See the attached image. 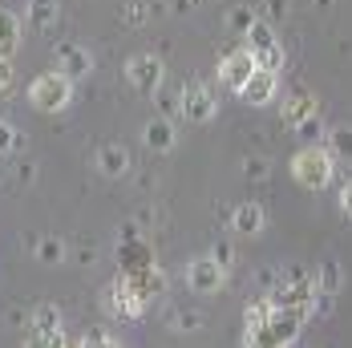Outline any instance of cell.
I'll list each match as a JSON object with an SVG mask.
<instances>
[{"label": "cell", "mask_w": 352, "mask_h": 348, "mask_svg": "<svg viewBox=\"0 0 352 348\" xmlns=\"http://www.w3.org/2000/svg\"><path fill=\"white\" fill-rule=\"evenodd\" d=\"M65 255H69V243H65L61 235H36L33 259L41 263V268H61V263H65Z\"/></svg>", "instance_id": "cell-19"}, {"label": "cell", "mask_w": 352, "mask_h": 348, "mask_svg": "<svg viewBox=\"0 0 352 348\" xmlns=\"http://www.w3.org/2000/svg\"><path fill=\"white\" fill-rule=\"evenodd\" d=\"M320 146L328 150V158H332L336 166H349L352 171V126H332Z\"/></svg>", "instance_id": "cell-18"}, {"label": "cell", "mask_w": 352, "mask_h": 348, "mask_svg": "<svg viewBox=\"0 0 352 348\" xmlns=\"http://www.w3.org/2000/svg\"><path fill=\"white\" fill-rule=\"evenodd\" d=\"M243 45H247V53L255 57V65H259V73H276L280 77V69H283V45L276 41V29L267 25V21H259L251 33L243 36Z\"/></svg>", "instance_id": "cell-5"}, {"label": "cell", "mask_w": 352, "mask_h": 348, "mask_svg": "<svg viewBox=\"0 0 352 348\" xmlns=\"http://www.w3.org/2000/svg\"><path fill=\"white\" fill-rule=\"evenodd\" d=\"M21 348H69V340H65V332H53V336H25Z\"/></svg>", "instance_id": "cell-33"}, {"label": "cell", "mask_w": 352, "mask_h": 348, "mask_svg": "<svg viewBox=\"0 0 352 348\" xmlns=\"http://www.w3.org/2000/svg\"><path fill=\"white\" fill-rule=\"evenodd\" d=\"M77 348H122V345H118L113 336H106L102 328H89V332L81 336V345H77Z\"/></svg>", "instance_id": "cell-32"}, {"label": "cell", "mask_w": 352, "mask_h": 348, "mask_svg": "<svg viewBox=\"0 0 352 348\" xmlns=\"http://www.w3.org/2000/svg\"><path fill=\"white\" fill-rule=\"evenodd\" d=\"M263 12H267L272 21H283V17H287V0H263Z\"/></svg>", "instance_id": "cell-34"}, {"label": "cell", "mask_w": 352, "mask_h": 348, "mask_svg": "<svg viewBox=\"0 0 352 348\" xmlns=\"http://www.w3.org/2000/svg\"><path fill=\"white\" fill-rule=\"evenodd\" d=\"M29 25H33L36 33H49L53 25H57V0H29Z\"/></svg>", "instance_id": "cell-23"}, {"label": "cell", "mask_w": 352, "mask_h": 348, "mask_svg": "<svg viewBox=\"0 0 352 348\" xmlns=\"http://www.w3.org/2000/svg\"><path fill=\"white\" fill-rule=\"evenodd\" d=\"M292 178L304 186V191H324L332 178H336V162L328 158V150L320 142H308L292 154Z\"/></svg>", "instance_id": "cell-2"}, {"label": "cell", "mask_w": 352, "mask_h": 348, "mask_svg": "<svg viewBox=\"0 0 352 348\" xmlns=\"http://www.w3.org/2000/svg\"><path fill=\"white\" fill-rule=\"evenodd\" d=\"M227 276H231V272H223L211 255H195V259L186 263V287H190L195 296H214V292H223V287H227Z\"/></svg>", "instance_id": "cell-8"}, {"label": "cell", "mask_w": 352, "mask_h": 348, "mask_svg": "<svg viewBox=\"0 0 352 348\" xmlns=\"http://www.w3.org/2000/svg\"><path fill=\"white\" fill-rule=\"evenodd\" d=\"M276 94H280V77H276V73H255L243 89H239V98H243L247 105H272Z\"/></svg>", "instance_id": "cell-17"}, {"label": "cell", "mask_w": 352, "mask_h": 348, "mask_svg": "<svg viewBox=\"0 0 352 348\" xmlns=\"http://www.w3.org/2000/svg\"><path fill=\"white\" fill-rule=\"evenodd\" d=\"M340 207H344V215L352 219V178L344 182V191H340Z\"/></svg>", "instance_id": "cell-37"}, {"label": "cell", "mask_w": 352, "mask_h": 348, "mask_svg": "<svg viewBox=\"0 0 352 348\" xmlns=\"http://www.w3.org/2000/svg\"><path fill=\"white\" fill-rule=\"evenodd\" d=\"M166 320H170L175 332H203V324H207V316L199 312V308H170Z\"/></svg>", "instance_id": "cell-25"}, {"label": "cell", "mask_w": 352, "mask_h": 348, "mask_svg": "<svg viewBox=\"0 0 352 348\" xmlns=\"http://www.w3.org/2000/svg\"><path fill=\"white\" fill-rule=\"evenodd\" d=\"M263 300L272 304V312H296V316H304V320H312V300H316L312 272L300 268V263L283 268L280 279H276V287H272Z\"/></svg>", "instance_id": "cell-1"}, {"label": "cell", "mask_w": 352, "mask_h": 348, "mask_svg": "<svg viewBox=\"0 0 352 348\" xmlns=\"http://www.w3.org/2000/svg\"><path fill=\"white\" fill-rule=\"evenodd\" d=\"M259 73V65H255V57L247 53V45H235L231 53H223V61H219V81L227 85V89H243L247 81Z\"/></svg>", "instance_id": "cell-10"}, {"label": "cell", "mask_w": 352, "mask_h": 348, "mask_svg": "<svg viewBox=\"0 0 352 348\" xmlns=\"http://www.w3.org/2000/svg\"><path fill=\"white\" fill-rule=\"evenodd\" d=\"M207 255H211L223 272H231V268H235V243H231V239H214V247L207 251Z\"/></svg>", "instance_id": "cell-29"}, {"label": "cell", "mask_w": 352, "mask_h": 348, "mask_svg": "<svg viewBox=\"0 0 352 348\" xmlns=\"http://www.w3.org/2000/svg\"><path fill=\"white\" fill-rule=\"evenodd\" d=\"M304 324H308V320L296 316V312H272L263 328L243 332V348H292L300 340V328H304Z\"/></svg>", "instance_id": "cell-3"}, {"label": "cell", "mask_w": 352, "mask_h": 348, "mask_svg": "<svg viewBox=\"0 0 352 348\" xmlns=\"http://www.w3.org/2000/svg\"><path fill=\"white\" fill-rule=\"evenodd\" d=\"M53 65L61 77H69L73 85L77 81H85L89 73H94V53L85 49V45H77V41H61L57 49H53Z\"/></svg>", "instance_id": "cell-9"}, {"label": "cell", "mask_w": 352, "mask_h": 348, "mask_svg": "<svg viewBox=\"0 0 352 348\" xmlns=\"http://www.w3.org/2000/svg\"><path fill=\"white\" fill-rule=\"evenodd\" d=\"M263 227H267V215H263L259 203H239V207L231 210V231L239 239H259Z\"/></svg>", "instance_id": "cell-14"}, {"label": "cell", "mask_w": 352, "mask_h": 348, "mask_svg": "<svg viewBox=\"0 0 352 348\" xmlns=\"http://www.w3.org/2000/svg\"><path fill=\"white\" fill-rule=\"evenodd\" d=\"M142 142H146V150H154V154H170L175 150V122H166V118H150L146 126H142Z\"/></svg>", "instance_id": "cell-16"}, {"label": "cell", "mask_w": 352, "mask_h": 348, "mask_svg": "<svg viewBox=\"0 0 352 348\" xmlns=\"http://www.w3.org/2000/svg\"><path fill=\"white\" fill-rule=\"evenodd\" d=\"M316 4H320V8H332V0H316Z\"/></svg>", "instance_id": "cell-38"}, {"label": "cell", "mask_w": 352, "mask_h": 348, "mask_svg": "<svg viewBox=\"0 0 352 348\" xmlns=\"http://www.w3.org/2000/svg\"><path fill=\"white\" fill-rule=\"evenodd\" d=\"M150 12H154V4H146V0H130L126 8H122V25H130V29H138L150 21Z\"/></svg>", "instance_id": "cell-28"}, {"label": "cell", "mask_w": 352, "mask_h": 348, "mask_svg": "<svg viewBox=\"0 0 352 348\" xmlns=\"http://www.w3.org/2000/svg\"><path fill=\"white\" fill-rule=\"evenodd\" d=\"M243 171H247L251 182H267V178H272V162L259 158V154H251V158H243Z\"/></svg>", "instance_id": "cell-30"}, {"label": "cell", "mask_w": 352, "mask_h": 348, "mask_svg": "<svg viewBox=\"0 0 352 348\" xmlns=\"http://www.w3.org/2000/svg\"><path fill=\"white\" fill-rule=\"evenodd\" d=\"M296 134H300V138H324V122H320V118H312V122H308V126H300Z\"/></svg>", "instance_id": "cell-35"}, {"label": "cell", "mask_w": 352, "mask_h": 348, "mask_svg": "<svg viewBox=\"0 0 352 348\" xmlns=\"http://www.w3.org/2000/svg\"><path fill=\"white\" fill-rule=\"evenodd\" d=\"M53 332H61V308L45 300L29 312V336H53Z\"/></svg>", "instance_id": "cell-21"}, {"label": "cell", "mask_w": 352, "mask_h": 348, "mask_svg": "<svg viewBox=\"0 0 352 348\" xmlns=\"http://www.w3.org/2000/svg\"><path fill=\"white\" fill-rule=\"evenodd\" d=\"M283 109H280V118H283V126L287 130H300V126H308L312 118H320V98L312 94V89H292L287 98H283Z\"/></svg>", "instance_id": "cell-11"}, {"label": "cell", "mask_w": 352, "mask_h": 348, "mask_svg": "<svg viewBox=\"0 0 352 348\" xmlns=\"http://www.w3.org/2000/svg\"><path fill=\"white\" fill-rule=\"evenodd\" d=\"M12 150H21V134H16V126H12V122H4V118H0V158H4V154H12Z\"/></svg>", "instance_id": "cell-31"}, {"label": "cell", "mask_w": 352, "mask_h": 348, "mask_svg": "<svg viewBox=\"0 0 352 348\" xmlns=\"http://www.w3.org/2000/svg\"><path fill=\"white\" fill-rule=\"evenodd\" d=\"M214 113H219V98H214L211 85L207 81H186L182 85V118L195 122V126H207V122H214Z\"/></svg>", "instance_id": "cell-7"}, {"label": "cell", "mask_w": 352, "mask_h": 348, "mask_svg": "<svg viewBox=\"0 0 352 348\" xmlns=\"http://www.w3.org/2000/svg\"><path fill=\"white\" fill-rule=\"evenodd\" d=\"M73 102V81L61 77L57 69L49 73H36L33 85H29V105L41 109V113H61L65 105Z\"/></svg>", "instance_id": "cell-4"}, {"label": "cell", "mask_w": 352, "mask_h": 348, "mask_svg": "<svg viewBox=\"0 0 352 348\" xmlns=\"http://www.w3.org/2000/svg\"><path fill=\"white\" fill-rule=\"evenodd\" d=\"M154 263V251L146 239H130V243H118V268L122 272H138V268H150Z\"/></svg>", "instance_id": "cell-20"}, {"label": "cell", "mask_w": 352, "mask_h": 348, "mask_svg": "<svg viewBox=\"0 0 352 348\" xmlns=\"http://www.w3.org/2000/svg\"><path fill=\"white\" fill-rule=\"evenodd\" d=\"M102 308H106L109 316H118V320H138V316L146 312V304L122 283V276L109 279L106 287H102Z\"/></svg>", "instance_id": "cell-12"}, {"label": "cell", "mask_w": 352, "mask_h": 348, "mask_svg": "<svg viewBox=\"0 0 352 348\" xmlns=\"http://www.w3.org/2000/svg\"><path fill=\"white\" fill-rule=\"evenodd\" d=\"M154 102H158V118H166V122H175V118H182V89H158L154 94Z\"/></svg>", "instance_id": "cell-26"}, {"label": "cell", "mask_w": 352, "mask_h": 348, "mask_svg": "<svg viewBox=\"0 0 352 348\" xmlns=\"http://www.w3.org/2000/svg\"><path fill=\"white\" fill-rule=\"evenodd\" d=\"M94 166L106 174V178H126L130 174V150L118 146V142H102L98 154H94Z\"/></svg>", "instance_id": "cell-15"}, {"label": "cell", "mask_w": 352, "mask_h": 348, "mask_svg": "<svg viewBox=\"0 0 352 348\" xmlns=\"http://www.w3.org/2000/svg\"><path fill=\"white\" fill-rule=\"evenodd\" d=\"M126 81L138 89V94H158L162 85H166V65H162V57H154V53H134L130 61H126Z\"/></svg>", "instance_id": "cell-6"}, {"label": "cell", "mask_w": 352, "mask_h": 348, "mask_svg": "<svg viewBox=\"0 0 352 348\" xmlns=\"http://www.w3.org/2000/svg\"><path fill=\"white\" fill-rule=\"evenodd\" d=\"M122 283L138 296L142 304H150V300H162V296H166V276H162V268H158V263L138 268V272H122Z\"/></svg>", "instance_id": "cell-13"}, {"label": "cell", "mask_w": 352, "mask_h": 348, "mask_svg": "<svg viewBox=\"0 0 352 348\" xmlns=\"http://www.w3.org/2000/svg\"><path fill=\"white\" fill-rule=\"evenodd\" d=\"M16 49H21V25L12 12H0V61H12Z\"/></svg>", "instance_id": "cell-22"}, {"label": "cell", "mask_w": 352, "mask_h": 348, "mask_svg": "<svg viewBox=\"0 0 352 348\" xmlns=\"http://www.w3.org/2000/svg\"><path fill=\"white\" fill-rule=\"evenodd\" d=\"M12 81H16V77H12V61H0V94H8Z\"/></svg>", "instance_id": "cell-36"}, {"label": "cell", "mask_w": 352, "mask_h": 348, "mask_svg": "<svg viewBox=\"0 0 352 348\" xmlns=\"http://www.w3.org/2000/svg\"><path fill=\"white\" fill-rule=\"evenodd\" d=\"M255 25H259V8H255V4H235V8L227 12V29H231V33L247 36Z\"/></svg>", "instance_id": "cell-24"}, {"label": "cell", "mask_w": 352, "mask_h": 348, "mask_svg": "<svg viewBox=\"0 0 352 348\" xmlns=\"http://www.w3.org/2000/svg\"><path fill=\"white\" fill-rule=\"evenodd\" d=\"M267 316H272V304H267V300H251V304L243 308V332L263 328V324H267Z\"/></svg>", "instance_id": "cell-27"}]
</instances>
